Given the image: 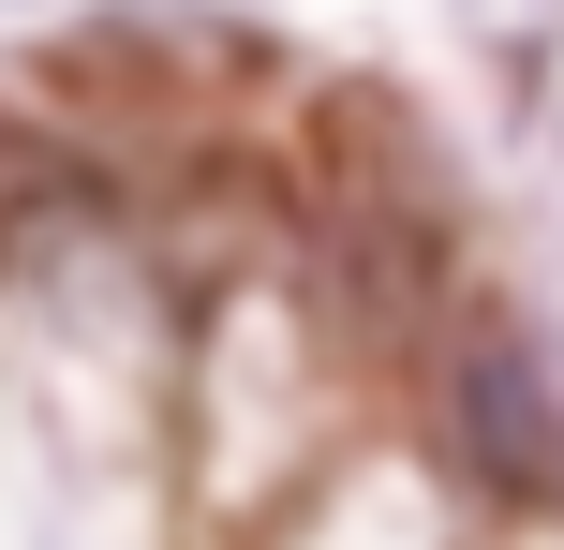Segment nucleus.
Returning <instances> with one entry per match:
<instances>
[{"label":"nucleus","instance_id":"1","mask_svg":"<svg viewBox=\"0 0 564 550\" xmlns=\"http://www.w3.org/2000/svg\"><path fill=\"white\" fill-rule=\"evenodd\" d=\"M446 417H460V462H476L490 492H520V506H550V492H564V402H550L535 343L476 327V343H460V387H446Z\"/></svg>","mask_w":564,"mask_h":550},{"label":"nucleus","instance_id":"2","mask_svg":"<svg viewBox=\"0 0 564 550\" xmlns=\"http://www.w3.org/2000/svg\"><path fill=\"white\" fill-rule=\"evenodd\" d=\"M89 224H105V179H89L59 134L0 119V268H45V254H75Z\"/></svg>","mask_w":564,"mask_h":550}]
</instances>
